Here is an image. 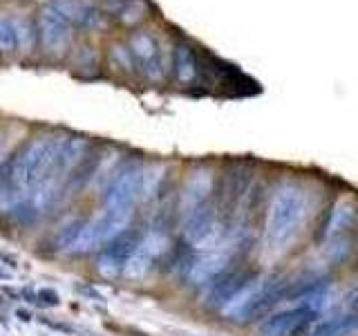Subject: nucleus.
Masks as SVG:
<instances>
[{
    "label": "nucleus",
    "mask_w": 358,
    "mask_h": 336,
    "mask_svg": "<svg viewBox=\"0 0 358 336\" xmlns=\"http://www.w3.org/2000/svg\"><path fill=\"white\" fill-rule=\"evenodd\" d=\"M309 200L300 186L287 184L273 195L264 224V244L268 251H285L289 242L300 233L302 222L307 218Z\"/></svg>",
    "instance_id": "nucleus-1"
},
{
    "label": "nucleus",
    "mask_w": 358,
    "mask_h": 336,
    "mask_svg": "<svg viewBox=\"0 0 358 336\" xmlns=\"http://www.w3.org/2000/svg\"><path fill=\"white\" fill-rule=\"evenodd\" d=\"M289 287H291V280H285V278L257 285V287H253L249 296H246L242 302H238V305L227 314L231 318L242 321V323L260 321V318L268 316V312H271L278 302L289 298Z\"/></svg>",
    "instance_id": "nucleus-2"
},
{
    "label": "nucleus",
    "mask_w": 358,
    "mask_h": 336,
    "mask_svg": "<svg viewBox=\"0 0 358 336\" xmlns=\"http://www.w3.org/2000/svg\"><path fill=\"white\" fill-rule=\"evenodd\" d=\"M130 216H132V211L128 209H106L94 222L85 224L70 251L81 255V253H90L99 249V246L108 244L112 238H117L121 231H126Z\"/></svg>",
    "instance_id": "nucleus-3"
},
{
    "label": "nucleus",
    "mask_w": 358,
    "mask_h": 336,
    "mask_svg": "<svg viewBox=\"0 0 358 336\" xmlns=\"http://www.w3.org/2000/svg\"><path fill=\"white\" fill-rule=\"evenodd\" d=\"M143 240V235L137 229H126L121 231L117 238H112L103 251H101L99 260H96V269L103 278H117L126 272L128 262L132 260V255L137 253L139 244Z\"/></svg>",
    "instance_id": "nucleus-4"
},
{
    "label": "nucleus",
    "mask_w": 358,
    "mask_h": 336,
    "mask_svg": "<svg viewBox=\"0 0 358 336\" xmlns=\"http://www.w3.org/2000/svg\"><path fill=\"white\" fill-rule=\"evenodd\" d=\"M257 283V272L253 269H233L229 267L227 272L220 274L210 283L206 305L210 309H227L235 298H240L246 289H251Z\"/></svg>",
    "instance_id": "nucleus-5"
},
{
    "label": "nucleus",
    "mask_w": 358,
    "mask_h": 336,
    "mask_svg": "<svg viewBox=\"0 0 358 336\" xmlns=\"http://www.w3.org/2000/svg\"><path fill=\"white\" fill-rule=\"evenodd\" d=\"M143 182L145 173L141 166H128L115 177L106 193V209H128L137 204L143 195Z\"/></svg>",
    "instance_id": "nucleus-6"
},
{
    "label": "nucleus",
    "mask_w": 358,
    "mask_h": 336,
    "mask_svg": "<svg viewBox=\"0 0 358 336\" xmlns=\"http://www.w3.org/2000/svg\"><path fill=\"white\" fill-rule=\"evenodd\" d=\"M316 316H318V312L307 305L273 312V314H268L260 328H257V336H296Z\"/></svg>",
    "instance_id": "nucleus-7"
},
{
    "label": "nucleus",
    "mask_w": 358,
    "mask_h": 336,
    "mask_svg": "<svg viewBox=\"0 0 358 336\" xmlns=\"http://www.w3.org/2000/svg\"><path fill=\"white\" fill-rule=\"evenodd\" d=\"M72 22L54 3L48 5L38 16V34L41 43L48 52H61L67 48L72 38Z\"/></svg>",
    "instance_id": "nucleus-8"
},
{
    "label": "nucleus",
    "mask_w": 358,
    "mask_h": 336,
    "mask_svg": "<svg viewBox=\"0 0 358 336\" xmlns=\"http://www.w3.org/2000/svg\"><path fill=\"white\" fill-rule=\"evenodd\" d=\"M217 206L215 202H204L197 209L186 213V224H184V238L188 246H201L206 244L217 231Z\"/></svg>",
    "instance_id": "nucleus-9"
},
{
    "label": "nucleus",
    "mask_w": 358,
    "mask_h": 336,
    "mask_svg": "<svg viewBox=\"0 0 358 336\" xmlns=\"http://www.w3.org/2000/svg\"><path fill=\"white\" fill-rule=\"evenodd\" d=\"M130 50L134 59H137V63L143 67L145 76L152 78V81H159L164 76V61L159 54V45H157V41L150 34H145V31L134 34L130 41Z\"/></svg>",
    "instance_id": "nucleus-10"
},
{
    "label": "nucleus",
    "mask_w": 358,
    "mask_h": 336,
    "mask_svg": "<svg viewBox=\"0 0 358 336\" xmlns=\"http://www.w3.org/2000/svg\"><path fill=\"white\" fill-rule=\"evenodd\" d=\"M231 265V258L227 251H210V253H204L201 258H195L193 262H190V269H188V283L190 285H210L213 280H215L220 274H224Z\"/></svg>",
    "instance_id": "nucleus-11"
},
{
    "label": "nucleus",
    "mask_w": 358,
    "mask_h": 336,
    "mask_svg": "<svg viewBox=\"0 0 358 336\" xmlns=\"http://www.w3.org/2000/svg\"><path fill=\"white\" fill-rule=\"evenodd\" d=\"M164 249H166V235H162L159 231H152L148 235H143L137 253L132 255V260L128 262L123 274L130 276V278H141L157 262V258L164 253Z\"/></svg>",
    "instance_id": "nucleus-12"
},
{
    "label": "nucleus",
    "mask_w": 358,
    "mask_h": 336,
    "mask_svg": "<svg viewBox=\"0 0 358 336\" xmlns=\"http://www.w3.org/2000/svg\"><path fill=\"white\" fill-rule=\"evenodd\" d=\"M31 27L27 20H14V18H0V52H18L29 50L31 45Z\"/></svg>",
    "instance_id": "nucleus-13"
},
{
    "label": "nucleus",
    "mask_w": 358,
    "mask_h": 336,
    "mask_svg": "<svg viewBox=\"0 0 358 336\" xmlns=\"http://www.w3.org/2000/svg\"><path fill=\"white\" fill-rule=\"evenodd\" d=\"M85 150H87V141L85 139H81V137L63 139L61 146H59V153H56L54 166H52V171H50L48 177L61 179V177H65V173H72L74 166L85 157Z\"/></svg>",
    "instance_id": "nucleus-14"
},
{
    "label": "nucleus",
    "mask_w": 358,
    "mask_h": 336,
    "mask_svg": "<svg viewBox=\"0 0 358 336\" xmlns=\"http://www.w3.org/2000/svg\"><path fill=\"white\" fill-rule=\"evenodd\" d=\"M63 14L70 18L72 25L83 29H99L103 27V14L87 3H74V0H56L54 3Z\"/></svg>",
    "instance_id": "nucleus-15"
},
{
    "label": "nucleus",
    "mask_w": 358,
    "mask_h": 336,
    "mask_svg": "<svg viewBox=\"0 0 358 336\" xmlns=\"http://www.w3.org/2000/svg\"><path fill=\"white\" fill-rule=\"evenodd\" d=\"M356 218H358V211L352 202L347 200H341L338 204H336L329 213V220H327V227H324V235H327L329 240H338L343 238L345 233H350L356 224Z\"/></svg>",
    "instance_id": "nucleus-16"
},
{
    "label": "nucleus",
    "mask_w": 358,
    "mask_h": 336,
    "mask_svg": "<svg viewBox=\"0 0 358 336\" xmlns=\"http://www.w3.org/2000/svg\"><path fill=\"white\" fill-rule=\"evenodd\" d=\"M358 332V312H345L322 321L309 336H354Z\"/></svg>",
    "instance_id": "nucleus-17"
},
{
    "label": "nucleus",
    "mask_w": 358,
    "mask_h": 336,
    "mask_svg": "<svg viewBox=\"0 0 358 336\" xmlns=\"http://www.w3.org/2000/svg\"><path fill=\"white\" fill-rule=\"evenodd\" d=\"M213 193V175L208 171H201L197 173L193 179L188 182L186 186V193H184V204H186V213H190L193 209H197L199 204L210 200Z\"/></svg>",
    "instance_id": "nucleus-18"
},
{
    "label": "nucleus",
    "mask_w": 358,
    "mask_h": 336,
    "mask_svg": "<svg viewBox=\"0 0 358 336\" xmlns=\"http://www.w3.org/2000/svg\"><path fill=\"white\" fill-rule=\"evenodd\" d=\"M99 164H101V157L99 155H85L81 162L74 166V171L67 177V186L65 190H70V193H76V190H81L90 179H92L99 171Z\"/></svg>",
    "instance_id": "nucleus-19"
},
{
    "label": "nucleus",
    "mask_w": 358,
    "mask_h": 336,
    "mask_svg": "<svg viewBox=\"0 0 358 336\" xmlns=\"http://www.w3.org/2000/svg\"><path fill=\"white\" fill-rule=\"evenodd\" d=\"M175 72L179 83L184 85L193 83L197 78V59L188 45H177L175 48Z\"/></svg>",
    "instance_id": "nucleus-20"
},
{
    "label": "nucleus",
    "mask_w": 358,
    "mask_h": 336,
    "mask_svg": "<svg viewBox=\"0 0 358 336\" xmlns=\"http://www.w3.org/2000/svg\"><path fill=\"white\" fill-rule=\"evenodd\" d=\"M85 224L87 222H83V220H72L70 224H65V227L59 231V235H56V249L70 251L72 246H74V242L78 240V235H81Z\"/></svg>",
    "instance_id": "nucleus-21"
},
{
    "label": "nucleus",
    "mask_w": 358,
    "mask_h": 336,
    "mask_svg": "<svg viewBox=\"0 0 358 336\" xmlns=\"http://www.w3.org/2000/svg\"><path fill=\"white\" fill-rule=\"evenodd\" d=\"M115 11H117V16L123 22H134V20H139L143 16L145 7H143L141 0H123V3Z\"/></svg>",
    "instance_id": "nucleus-22"
},
{
    "label": "nucleus",
    "mask_w": 358,
    "mask_h": 336,
    "mask_svg": "<svg viewBox=\"0 0 358 336\" xmlns=\"http://www.w3.org/2000/svg\"><path fill=\"white\" fill-rule=\"evenodd\" d=\"M16 213H14V218L18 220V222H22V224H29V222H34V218L38 216V211L34 209L29 202H25V204H20V206H16L14 209Z\"/></svg>",
    "instance_id": "nucleus-23"
},
{
    "label": "nucleus",
    "mask_w": 358,
    "mask_h": 336,
    "mask_svg": "<svg viewBox=\"0 0 358 336\" xmlns=\"http://www.w3.org/2000/svg\"><path fill=\"white\" fill-rule=\"evenodd\" d=\"M36 296H38V305H43V307H56L61 300L54 289H41Z\"/></svg>",
    "instance_id": "nucleus-24"
},
{
    "label": "nucleus",
    "mask_w": 358,
    "mask_h": 336,
    "mask_svg": "<svg viewBox=\"0 0 358 336\" xmlns=\"http://www.w3.org/2000/svg\"><path fill=\"white\" fill-rule=\"evenodd\" d=\"M347 312H358V285L347 294Z\"/></svg>",
    "instance_id": "nucleus-25"
},
{
    "label": "nucleus",
    "mask_w": 358,
    "mask_h": 336,
    "mask_svg": "<svg viewBox=\"0 0 358 336\" xmlns=\"http://www.w3.org/2000/svg\"><path fill=\"white\" fill-rule=\"evenodd\" d=\"M78 291H81V294H85V296H92V298H96V300H103V296H101L99 291L92 289V287H78Z\"/></svg>",
    "instance_id": "nucleus-26"
},
{
    "label": "nucleus",
    "mask_w": 358,
    "mask_h": 336,
    "mask_svg": "<svg viewBox=\"0 0 358 336\" xmlns=\"http://www.w3.org/2000/svg\"><path fill=\"white\" fill-rule=\"evenodd\" d=\"M16 316H18L20 321H25V323H29V321H31L29 312H25V309H18V312H16Z\"/></svg>",
    "instance_id": "nucleus-27"
},
{
    "label": "nucleus",
    "mask_w": 358,
    "mask_h": 336,
    "mask_svg": "<svg viewBox=\"0 0 358 336\" xmlns=\"http://www.w3.org/2000/svg\"><path fill=\"white\" fill-rule=\"evenodd\" d=\"M0 278H3V280H11V278H14V274H11V272H7V269L0 267Z\"/></svg>",
    "instance_id": "nucleus-28"
}]
</instances>
